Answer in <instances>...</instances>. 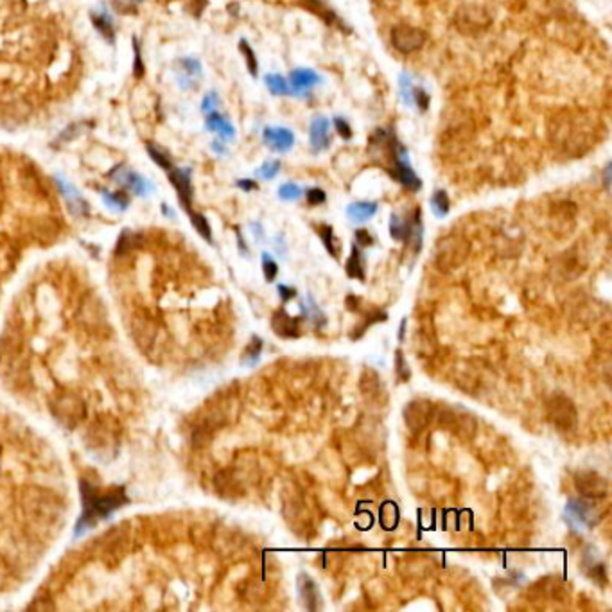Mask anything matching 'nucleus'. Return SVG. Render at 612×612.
Returning <instances> with one entry per match:
<instances>
[{
	"label": "nucleus",
	"mask_w": 612,
	"mask_h": 612,
	"mask_svg": "<svg viewBox=\"0 0 612 612\" xmlns=\"http://www.w3.org/2000/svg\"><path fill=\"white\" fill-rule=\"evenodd\" d=\"M345 304H346V309L354 313V311H360L361 300H360V296H355V294H349V296H346Z\"/></svg>",
	"instance_id": "50"
},
{
	"label": "nucleus",
	"mask_w": 612,
	"mask_h": 612,
	"mask_svg": "<svg viewBox=\"0 0 612 612\" xmlns=\"http://www.w3.org/2000/svg\"><path fill=\"white\" fill-rule=\"evenodd\" d=\"M148 151H150L151 158L154 160V164L160 165L162 169H169L171 167V160H169L167 154L164 153L162 150H158L154 144H148Z\"/></svg>",
	"instance_id": "35"
},
{
	"label": "nucleus",
	"mask_w": 612,
	"mask_h": 612,
	"mask_svg": "<svg viewBox=\"0 0 612 612\" xmlns=\"http://www.w3.org/2000/svg\"><path fill=\"white\" fill-rule=\"evenodd\" d=\"M304 2H305V5H307L309 10L313 11V13L318 14L320 19H323V20H325V22H334V16H336V14L332 13V11L327 8V5L323 4L322 0H304Z\"/></svg>",
	"instance_id": "30"
},
{
	"label": "nucleus",
	"mask_w": 612,
	"mask_h": 612,
	"mask_svg": "<svg viewBox=\"0 0 612 612\" xmlns=\"http://www.w3.org/2000/svg\"><path fill=\"white\" fill-rule=\"evenodd\" d=\"M117 182L122 183V185H126L128 189L139 194V196H145V194H150L151 192V183L148 180L141 176V174L133 173V171H126L124 174H119L117 176Z\"/></svg>",
	"instance_id": "18"
},
{
	"label": "nucleus",
	"mask_w": 612,
	"mask_h": 612,
	"mask_svg": "<svg viewBox=\"0 0 612 612\" xmlns=\"http://www.w3.org/2000/svg\"><path fill=\"white\" fill-rule=\"evenodd\" d=\"M546 415L556 429L573 431L578 424V412L569 397L555 393L546 401Z\"/></svg>",
	"instance_id": "4"
},
{
	"label": "nucleus",
	"mask_w": 612,
	"mask_h": 612,
	"mask_svg": "<svg viewBox=\"0 0 612 612\" xmlns=\"http://www.w3.org/2000/svg\"><path fill=\"white\" fill-rule=\"evenodd\" d=\"M467 253H469V243L465 239L458 237V235H447V237H444L442 241H438V244H436V252H435L436 264L444 268V270L456 268L465 261Z\"/></svg>",
	"instance_id": "5"
},
{
	"label": "nucleus",
	"mask_w": 612,
	"mask_h": 612,
	"mask_svg": "<svg viewBox=\"0 0 612 612\" xmlns=\"http://www.w3.org/2000/svg\"><path fill=\"white\" fill-rule=\"evenodd\" d=\"M279 294H281V298H282V302H290L291 298H294V296H296V290H294V287H291V285H279Z\"/></svg>",
	"instance_id": "47"
},
{
	"label": "nucleus",
	"mask_w": 612,
	"mask_h": 612,
	"mask_svg": "<svg viewBox=\"0 0 612 612\" xmlns=\"http://www.w3.org/2000/svg\"><path fill=\"white\" fill-rule=\"evenodd\" d=\"M392 174L395 180H399V182H401L406 189H410V191H419V189L422 187V182L415 174V171L408 165V160L406 162H397L395 167H393Z\"/></svg>",
	"instance_id": "15"
},
{
	"label": "nucleus",
	"mask_w": 612,
	"mask_h": 612,
	"mask_svg": "<svg viewBox=\"0 0 612 612\" xmlns=\"http://www.w3.org/2000/svg\"><path fill=\"white\" fill-rule=\"evenodd\" d=\"M142 0H113V8L122 14L135 13Z\"/></svg>",
	"instance_id": "39"
},
{
	"label": "nucleus",
	"mask_w": 612,
	"mask_h": 612,
	"mask_svg": "<svg viewBox=\"0 0 612 612\" xmlns=\"http://www.w3.org/2000/svg\"><path fill=\"white\" fill-rule=\"evenodd\" d=\"M183 63V67H185V71L189 72V74H200V71H201V67H200V63H198L196 60H183L182 61Z\"/></svg>",
	"instance_id": "49"
},
{
	"label": "nucleus",
	"mask_w": 612,
	"mask_h": 612,
	"mask_svg": "<svg viewBox=\"0 0 612 612\" xmlns=\"http://www.w3.org/2000/svg\"><path fill=\"white\" fill-rule=\"evenodd\" d=\"M365 257H363V253L360 252V248L357 244H352V252H351V257L346 261L345 264V271L346 275L351 276V279H357V281H365Z\"/></svg>",
	"instance_id": "19"
},
{
	"label": "nucleus",
	"mask_w": 612,
	"mask_h": 612,
	"mask_svg": "<svg viewBox=\"0 0 612 612\" xmlns=\"http://www.w3.org/2000/svg\"><path fill=\"white\" fill-rule=\"evenodd\" d=\"M264 142H266L273 151L285 153V151H290L294 144L293 131L287 130V128H266V130H264Z\"/></svg>",
	"instance_id": "11"
},
{
	"label": "nucleus",
	"mask_w": 612,
	"mask_h": 612,
	"mask_svg": "<svg viewBox=\"0 0 612 612\" xmlns=\"http://www.w3.org/2000/svg\"><path fill=\"white\" fill-rule=\"evenodd\" d=\"M81 126H83V124H74V126H69L65 131H63V133H61V137H60V139H58V141H60V142L72 141L74 137L80 135V128Z\"/></svg>",
	"instance_id": "46"
},
{
	"label": "nucleus",
	"mask_w": 612,
	"mask_h": 612,
	"mask_svg": "<svg viewBox=\"0 0 612 612\" xmlns=\"http://www.w3.org/2000/svg\"><path fill=\"white\" fill-rule=\"evenodd\" d=\"M237 185L243 189V191H255V189H257V183L253 182V180H239Z\"/></svg>",
	"instance_id": "52"
},
{
	"label": "nucleus",
	"mask_w": 612,
	"mask_h": 612,
	"mask_svg": "<svg viewBox=\"0 0 612 612\" xmlns=\"http://www.w3.org/2000/svg\"><path fill=\"white\" fill-rule=\"evenodd\" d=\"M169 180L176 189L178 196L182 205L185 207V211H191V201H192V185H191V174L185 169H173L171 174H169Z\"/></svg>",
	"instance_id": "13"
},
{
	"label": "nucleus",
	"mask_w": 612,
	"mask_h": 612,
	"mask_svg": "<svg viewBox=\"0 0 612 612\" xmlns=\"http://www.w3.org/2000/svg\"><path fill=\"white\" fill-rule=\"evenodd\" d=\"M262 340L259 336H253L252 342L248 343V346L244 349V354H243V363H246L248 366H253L255 363L259 361L261 357V352H262Z\"/></svg>",
	"instance_id": "26"
},
{
	"label": "nucleus",
	"mask_w": 612,
	"mask_h": 612,
	"mask_svg": "<svg viewBox=\"0 0 612 612\" xmlns=\"http://www.w3.org/2000/svg\"><path fill=\"white\" fill-rule=\"evenodd\" d=\"M383 320H386V313H383V311H368V316H366L361 323H357L360 327L351 332V338L352 340H357V338H361L365 334V331L372 325V323L383 322Z\"/></svg>",
	"instance_id": "28"
},
{
	"label": "nucleus",
	"mask_w": 612,
	"mask_h": 612,
	"mask_svg": "<svg viewBox=\"0 0 612 612\" xmlns=\"http://www.w3.org/2000/svg\"><path fill=\"white\" fill-rule=\"evenodd\" d=\"M279 171H281V162H266L259 169V176L264 178V180H271V178H275L279 174Z\"/></svg>",
	"instance_id": "40"
},
{
	"label": "nucleus",
	"mask_w": 612,
	"mask_h": 612,
	"mask_svg": "<svg viewBox=\"0 0 612 612\" xmlns=\"http://www.w3.org/2000/svg\"><path fill=\"white\" fill-rule=\"evenodd\" d=\"M589 576L594 580V582H600V584H607V573H605V565L598 564L593 565V569H589Z\"/></svg>",
	"instance_id": "43"
},
{
	"label": "nucleus",
	"mask_w": 612,
	"mask_h": 612,
	"mask_svg": "<svg viewBox=\"0 0 612 612\" xmlns=\"http://www.w3.org/2000/svg\"><path fill=\"white\" fill-rule=\"evenodd\" d=\"M431 415H433V404L429 401L416 399L404 408V421L413 433H421L422 429H425L431 421Z\"/></svg>",
	"instance_id": "9"
},
{
	"label": "nucleus",
	"mask_w": 612,
	"mask_h": 612,
	"mask_svg": "<svg viewBox=\"0 0 612 612\" xmlns=\"http://www.w3.org/2000/svg\"><path fill=\"white\" fill-rule=\"evenodd\" d=\"M239 47H241V52H243L244 58H246L248 71L252 72V75H257V58H255V52L252 51V47H250V45H248L244 40L241 42V45H239Z\"/></svg>",
	"instance_id": "37"
},
{
	"label": "nucleus",
	"mask_w": 612,
	"mask_h": 612,
	"mask_svg": "<svg viewBox=\"0 0 612 612\" xmlns=\"http://www.w3.org/2000/svg\"><path fill=\"white\" fill-rule=\"evenodd\" d=\"M262 271H264V279L268 282H273L279 275V266L268 253H262Z\"/></svg>",
	"instance_id": "33"
},
{
	"label": "nucleus",
	"mask_w": 612,
	"mask_h": 612,
	"mask_svg": "<svg viewBox=\"0 0 612 612\" xmlns=\"http://www.w3.org/2000/svg\"><path fill=\"white\" fill-rule=\"evenodd\" d=\"M318 234H320V237H322L325 248H327V252L331 253L332 257H338V255H340V252H342V243H340V239L334 235V232H332L331 226H329V224H323V226H320Z\"/></svg>",
	"instance_id": "23"
},
{
	"label": "nucleus",
	"mask_w": 612,
	"mask_h": 612,
	"mask_svg": "<svg viewBox=\"0 0 612 612\" xmlns=\"http://www.w3.org/2000/svg\"><path fill=\"white\" fill-rule=\"evenodd\" d=\"M279 196L285 201H294L302 196V189H300L296 183H284V185L279 189Z\"/></svg>",
	"instance_id": "34"
},
{
	"label": "nucleus",
	"mask_w": 612,
	"mask_h": 612,
	"mask_svg": "<svg viewBox=\"0 0 612 612\" xmlns=\"http://www.w3.org/2000/svg\"><path fill=\"white\" fill-rule=\"evenodd\" d=\"M307 302H309V316H311V320L316 323V327H322V325H325V323H327V320H325L323 313L320 311L318 304L314 302V298L311 296V294L307 296Z\"/></svg>",
	"instance_id": "38"
},
{
	"label": "nucleus",
	"mask_w": 612,
	"mask_h": 612,
	"mask_svg": "<svg viewBox=\"0 0 612 612\" xmlns=\"http://www.w3.org/2000/svg\"><path fill=\"white\" fill-rule=\"evenodd\" d=\"M425 43V34L422 29L412 25H397L392 31V45L402 54H412L421 51Z\"/></svg>",
	"instance_id": "8"
},
{
	"label": "nucleus",
	"mask_w": 612,
	"mask_h": 612,
	"mask_svg": "<svg viewBox=\"0 0 612 612\" xmlns=\"http://www.w3.org/2000/svg\"><path fill=\"white\" fill-rule=\"evenodd\" d=\"M189 214H191V220H192V224H194V228H196L198 232H200L201 237L207 239V241L211 243V241H212V230H211V224H209V221H207L205 217H203V215H201V214H194V212H192V211H189Z\"/></svg>",
	"instance_id": "31"
},
{
	"label": "nucleus",
	"mask_w": 612,
	"mask_h": 612,
	"mask_svg": "<svg viewBox=\"0 0 612 612\" xmlns=\"http://www.w3.org/2000/svg\"><path fill=\"white\" fill-rule=\"evenodd\" d=\"M565 517L575 528H594L600 521L598 508L585 497H573L567 501Z\"/></svg>",
	"instance_id": "6"
},
{
	"label": "nucleus",
	"mask_w": 612,
	"mask_h": 612,
	"mask_svg": "<svg viewBox=\"0 0 612 612\" xmlns=\"http://www.w3.org/2000/svg\"><path fill=\"white\" fill-rule=\"evenodd\" d=\"M406 323H408L406 318H404L401 322V331H399V340H401V342H402V340H404V332H406Z\"/></svg>",
	"instance_id": "53"
},
{
	"label": "nucleus",
	"mask_w": 612,
	"mask_h": 612,
	"mask_svg": "<svg viewBox=\"0 0 612 612\" xmlns=\"http://www.w3.org/2000/svg\"><path fill=\"white\" fill-rule=\"evenodd\" d=\"M81 494H83V515L75 524L74 537L83 535L86 530L94 528L99 519H106L128 501L124 489H113L110 492H101L95 486L90 485L89 482H81Z\"/></svg>",
	"instance_id": "2"
},
{
	"label": "nucleus",
	"mask_w": 612,
	"mask_h": 612,
	"mask_svg": "<svg viewBox=\"0 0 612 612\" xmlns=\"http://www.w3.org/2000/svg\"><path fill=\"white\" fill-rule=\"evenodd\" d=\"M603 178H605V187H609V178H611V165L605 167V173H603Z\"/></svg>",
	"instance_id": "54"
},
{
	"label": "nucleus",
	"mask_w": 612,
	"mask_h": 612,
	"mask_svg": "<svg viewBox=\"0 0 612 612\" xmlns=\"http://www.w3.org/2000/svg\"><path fill=\"white\" fill-rule=\"evenodd\" d=\"M395 374H397V377L401 379V381H404V383L410 381V377H412V368L408 365V361L406 357H404V354H402V351L395 352Z\"/></svg>",
	"instance_id": "32"
},
{
	"label": "nucleus",
	"mask_w": 612,
	"mask_h": 612,
	"mask_svg": "<svg viewBox=\"0 0 612 612\" xmlns=\"http://www.w3.org/2000/svg\"><path fill=\"white\" fill-rule=\"evenodd\" d=\"M548 137L562 153L569 156H582L596 142L598 124L591 117L575 113H556L548 122Z\"/></svg>",
	"instance_id": "1"
},
{
	"label": "nucleus",
	"mask_w": 612,
	"mask_h": 612,
	"mask_svg": "<svg viewBox=\"0 0 612 612\" xmlns=\"http://www.w3.org/2000/svg\"><path fill=\"white\" fill-rule=\"evenodd\" d=\"M309 137H311V145L314 151L327 150L331 144V137H329V121L325 117H316L311 122L309 128Z\"/></svg>",
	"instance_id": "14"
},
{
	"label": "nucleus",
	"mask_w": 612,
	"mask_h": 612,
	"mask_svg": "<svg viewBox=\"0 0 612 612\" xmlns=\"http://www.w3.org/2000/svg\"><path fill=\"white\" fill-rule=\"evenodd\" d=\"M92 22H94L95 29L99 33L103 34L106 40L113 42V36H115V31H113L112 19L108 16L106 13H92Z\"/></svg>",
	"instance_id": "25"
},
{
	"label": "nucleus",
	"mask_w": 612,
	"mask_h": 612,
	"mask_svg": "<svg viewBox=\"0 0 612 612\" xmlns=\"http://www.w3.org/2000/svg\"><path fill=\"white\" fill-rule=\"evenodd\" d=\"M291 89H294L296 92H304V90H311L314 84L320 83V75L314 71H309V69H298V71L291 72Z\"/></svg>",
	"instance_id": "16"
},
{
	"label": "nucleus",
	"mask_w": 612,
	"mask_h": 612,
	"mask_svg": "<svg viewBox=\"0 0 612 612\" xmlns=\"http://www.w3.org/2000/svg\"><path fill=\"white\" fill-rule=\"evenodd\" d=\"M449 209H451V201H449L447 192L445 191H436L433 196H431V211L436 217H444L449 214Z\"/></svg>",
	"instance_id": "24"
},
{
	"label": "nucleus",
	"mask_w": 612,
	"mask_h": 612,
	"mask_svg": "<svg viewBox=\"0 0 612 612\" xmlns=\"http://www.w3.org/2000/svg\"><path fill=\"white\" fill-rule=\"evenodd\" d=\"M410 99H413V101L419 104V108H421L422 112H424V110H427V106H429V95L425 94V90H422V89H413L412 97Z\"/></svg>",
	"instance_id": "41"
},
{
	"label": "nucleus",
	"mask_w": 612,
	"mask_h": 612,
	"mask_svg": "<svg viewBox=\"0 0 612 612\" xmlns=\"http://www.w3.org/2000/svg\"><path fill=\"white\" fill-rule=\"evenodd\" d=\"M144 74V67H142V58H141V49H139V43L135 40V75L141 78Z\"/></svg>",
	"instance_id": "48"
},
{
	"label": "nucleus",
	"mask_w": 612,
	"mask_h": 612,
	"mask_svg": "<svg viewBox=\"0 0 612 612\" xmlns=\"http://www.w3.org/2000/svg\"><path fill=\"white\" fill-rule=\"evenodd\" d=\"M325 200H327V194L320 187H313L307 191V201L311 205H322L325 203Z\"/></svg>",
	"instance_id": "42"
},
{
	"label": "nucleus",
	"mask_w": 612,
	"mask_h": 612,
	"mask_svg": "<svg viewBox=\"0 0 612 612\" xmlns=\"http://www.w3.org/2000/svg\"><path fill=\"white\" fill-rule=\"evenodd\" d=\"M207 128L211 131H215V133H220L223 139H232L234 137V126L226 119H223L214 112L209 113V117H207Z\"/></svg>",
	"instance_id": "21"
},
{
	"label": "nucleus",
	"mask_w": 612,
	"mask_h": 612,
	"mask_svg": "<svg viewBox=\"0 0 612 612\" xmlns=\"http://www.w3.org/2000/svg\"><path fill=\"white\" fill-rule=\"evenodd\" d=\"M454 25L462 34H480L491 27L492 16L480 4H463L454 11Z\"/></svg>",
	"instance_id": "3"
},
{
	"label": "nucleus",
	"mask_w": 612,
	"mask_h": 612,
	"mask_svg": "<svg viewBox=\"0 0 612 612\" xmlns=\"http://www.w3.org/2000/svg\"><path fill=\"white\" fill-rule=\"evenodd\" d=\"M573 482H575V489L578 491V494L585 499L600 501L607 497V480L596 471H578Z\"/></svg>",
	"instance_id": "7"
},
{
	"label": "nucleus",
	"mask_w": 612,
	"mask_h": 612,
	"mask_svg": "<svg viewBox=\"0 0 612 612\" xmlns=\"http://www.w3.org/2000/svg\"><path fill=\"white\" fill-rule=\"evenodd\" d=\"M300 327H302L300 325V318L290 316L284 309L275 311V314L271 316V329H273V332H275L276 336L285 338V340H296L302 334Z\"/></svg>",
	"instance_id": "10"
},
{
	"label": "nucleus",
	"mask_w": 612,
	"mask_h": 612,
	"mask_svg": "<svg viewBox=\"0 0 612 612\" xmlns=\"http://www.w3.org/2000/svg\"><path fill=\"white\" fill-rule=\"evenodd\" d=\"M104 201H106L108 207L117 209V211H124L128 207V198L124 194H121V192H115V194L104 192Z\"/></svg>",
	"instance_id": "36"
},
{
	"label": "nucleus",
	"mask_w": 612,
	"mask_h": 612,
	"mask_svg": "<svg viewBox=\"0 0 612 612\" xmlns=\"http://www.w3.org/2000/svg\"><path fill=\"white\" fill-rule=\"evenodd\" d=\"M355 243H357V246H363V248L372 246V244H374V237L368 234V230L360 228V230H355Z\"/></svg>",
	"instance_id": "44"
},
{
	"label": "nucleus",
	"mask_w": 612,
	"mask_h": 612,
	"mask_svg": "<svg viewBox=\"0 0 612 612\" xmlns=\"http://www.w3.org/2000/svg\"><path fill=\"white\" fill-rule=\"evenodd\" d=\"M397 523H399L397 506L393 505L392 501L384 503V505L381 506V524H383L386 530H393L397 526Z\"/></svg>",
	"instance_id": "27"
},
{
	"label": "nucleus",
	"mask_w": 612,
	"mask_h": 612,
	"mask_svg": "<svg viewBox=\"0 0 612 612\" xmlns=\"http://www.w3.org/2000/svg\"><path fill=\"white\" fill-rule=\"evenodd\" d=\"M296 587H298V594H300V600L304 603V607L307 611H318L320 609V591L314 584V580L307 575H302L298 576L296 580Z\"/></svg>",
	"instance_id": "12"
},
{
	"label": "nucleus",
	"mask_w": 612,
	"mask_h": 612,
	"mask_svg": "<svg viewBox=\"0 0 612 612\" xmlns=\"http://www.w3.org/2000/svg\"><path fill=\"white\" fill-rule=\"evenodd\" d=\"M360 386H361V392L368 395V397H374L377 395L379 390H381V381H379V375L375 374L372 368H366L361 375V381H360Z\"/></svg>",
	"instance_id": "22"
},
{
	"label": "nucleus",
	"mask_w": 612,
	"mask_h": 612,
	"mask_svg": "<svg viewBox=\"0 0 612 612\" xmlns=\"http://www.w3.org/2000/svg\"><path fill=\"white\" fill-rule=\"evenodd\" d=\"M334 126H336L338 133H340L343 139H346V141H349V139L352 137V128H351V124L345 121V119H342V117L334 119Z\"/></svg>",
	"instance_id": "45"
},
{
	"label": "nucleus",
	"mask_w": 612,
	"mask_h": 612,
	"mask_svg": "<svg viewBox=\"0 0 612 612\" xmlns=\"http://www.w3.org/2000/svg\"><path fill=\"white\" fill-rule=\"evenodd\" d=\"M375 212H377V203H374V201H355V203L346 207V215L355 223L368 221L370 217H374Z\"/></svg>",
	"instance_id": "17"
},
{
	"label": "nucleus",
	"mask_w": 612,
	"mask_h": 612,
	"mask_svg": "<svg viewBox=\"0 0 612 612\" xmlns=\"http://www.w3.org/2000/svg\"><path fill=\"white\" fill-rule=\"evenodd\" d=\"M419 214V211L415 212V217ZM413 224H415V220H410V221H404L402 217L393 214L392 220H390V234L395 241H408V237L412 235V230H413Z\"/></svg>",
	"instance_id": "20"
},
{
	"label": "nucleus",
	"mask_w": 612,
	"mask_h": 612,
	"mask_svg": "<svg viewBox=\"0 0 612 612\" xmlns=\"http://www.w3.org/2000/svg\"><path fill=\"white\" fill-rule=\"evenodd\" d=\"M266 84H268V89H270L275 95H290L291 94L290 86H287V83L282 80L281 75H276V74L266 75Z\"/></svg>",
	"instance_id": "29"
},
{
	"label": "nucleus",
	"mask_w": 612,
	"mask_h": 612,
	"mask_svg": "<svg viewBox=\"0 0 612 612\" xmlns=\"http://www.w3.org/2000/svg\"><path fill=\"white\" fill-rule=\"evenodd\" d=\"M214 106H215V94H209L205 97V101H203V112L211 113Z\"/></svg>",
	"instance_id": "51"
}]
</instances>
